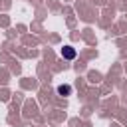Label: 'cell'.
I'll use <instances>...</instances> for the list:
<instances>
[{"label": "cell", "mask_w": 127, "mask_h": 127, "mask_svg": "<svg viewBox=\"0 0 127 127\" xmlns=\"http://www.w3.org/2000/svg\"><path fill=\"white\" fill-rule=\"evenodd\" d=\"M62 56H64V58H67V60H73V58H75V50H73V48H69V46H65V48L62 50Z\"/></svg>", "instance_id": "cell-1"}, {"label": "cell", "mask_w": 127, "mask_h": 127, "mask_svg": "<svg viewBox=\"0 0 127 127\" xmlns=\"http://www.w3.org/2000/svg\"><path fill=\"white\" fill-rule=\"evenodd\" d=\"M58 95H62V97L71 95V85H60L58 87Z\"/></svg>", "instance_id": "cell-2"}]
</instances>
